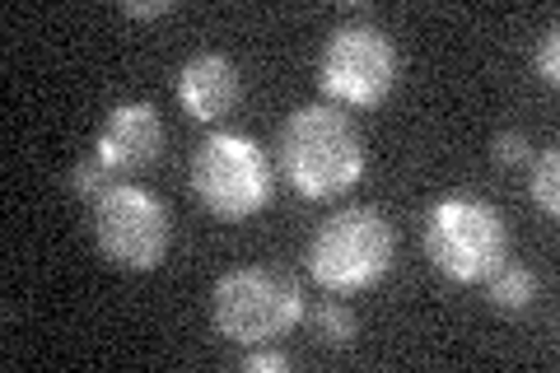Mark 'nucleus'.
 <instances>
[{"mask_svg":"<svg viewBox=\"0 0 560 373\" xmlns=\"http://www.w3.org/2000/svg\"><path fill=\"white\" fill-rule=\"evenodd\" d=\"M276 150H280V177L304 201L341 197L346 187H355L364 177V140L355 121L327 108V103H308V108L290 113Z\"/></svg>","mask_w":560,"mask_h":373,"instance_id":"f257e3e1","label":"nucleus"},{"mask_svg":"<svg viewBox=\"0 0 560 373\" xmlns=\"http://www.w3.org/2000/svg\"><path fill=\"white\" fill-rule=\"evenodd\" d=\"M397 234L393 224L370 206L337 210L308 243V271L331 294H360L374 290L383 276L393 271Z\"/></svg>","mask_w":560,"mask_h":373,"instance_id":"f03ea898","label":"nucleus"},{"mask_svg":"<svg viewBox=\"0 0 560 373\" xmlns=\"http://www.w3.org/2000/svg\"><path fill=\"white\" fill-rule=\"evenodd\" d=\"M510 224L490 201L477 197H444L425 215V253L448 280L477 285L510 261Z\"/></svg>","mask_w":560,"mask_h":373,"instance_id":"7ed1b4c3","label":"nucleus"},{"mask_svg":"<svg viewBox=\"0 0 560 373\" xmlns=\"http://www.w3.org/2000/svg\"><path fill=\"white\" fill-rule=\"evenodd\" d=\"M210 317L224 341L234 346H267L276 336H290L304 317V294L290 276L267 271V266H238V271L215 280L210 294Z\"/></svg>","mask_w":560,"mask_h":373,"instance_id":"20e7f679","label":"nucleus"},{"mask_svg":"<svg viewBox=\"0 0 560 373\" xmlns=\"http://www.w3.org/2000/svg\"><path fill=\"white\" fill-rule=\"evenodd\" d=\"M191 191L215 220H253L276 191L271 159L253 136L215 131L191 159Z\"/></svg>","mask_w":560,"mask_h":373,"instance_id":"39448f33","label":"nucleus"},{"mask_svg":"<svg viewBox=\"0 0 560 373\" xmlns=\"http://www.w3.org/2000/svg\"><path fill=\"white\" fill-rule=\"evenodd\" d=\"M94 243L121 271H154L173 243L168 201H160L145 187L117 183L94 201Z\"/></svg>","mask_w":560,"mask_h":373,"instance_id":"423d86ee","label":"nucleus"},{"mask_svg":"<svg viewBox=\"0 0 560 373\" xmlns=\"http://www.w3.org/2000/svg\"><path fill=\"white\" fill-rule=\"evenodd\" d=\"M397 47L388 33L370 24H341L331 28L318 57V84L327 98L346 103V108H378L397 89Z\"/></svg>","mask_w":560,"mask_h":373,"instance_id":"0eeeda50","label":"nucleus"},{"mask_svg":"<svg viewBox=\"0 0 560 373\" xmlns=\"http://www.w3.org/2000/svg\"><path fill=\"white\" fill-rule=\"evenodd\" d=\"M164 150V117L154 103H117V108L103 117L94 154L113 168L117 183L145 173Z\"/></svg>","mask_w":560,"mask_h":373,"instance_id":"6e6552de","label":"nucleus"},{"mask_svg":"<svg viewBox=\"0 0 560 373\" xmlns=\"http://www.w3.org/2000/svg\"><path fill=\"white\" fill-rule=\"evenodd\" d=\"M238 94H243L238 66L224 57V51H197V57H187V66L178 70V103L187 108V117H197V121L230 117Z\"/></svg>","mask_w":560,"mask_h":373,"instance_id":"1a4fd4ad","label":"nucleus"},{"mask_svg":"<svg viewBox=\"0 0 560 373\" xmlns=\"http://www.w3.org/2000/svg\"><path fill=\"white\" fill-rule=\"evenodd\" d=\"M537 299V276L528 266H510L504 261L495 276H490V304L500 313H523Z\"/></svg>","mask_w":560,"mask_h":373,"instance_id":"9d476101","label":"nucleus"},{"mask_svg":"<svg viewBox=\"0 0 560 373\" xmlns=\"http://www.w3.org/2000/svg\"><path fill=\"white\" fill-rule=\"evenodd\" d=\"M113 187H117V177H113V168L103 164L98 154H84L80 164L70 168V191H75L80 201H90V206L103 197V191H113Z\"/></svg>","mask_w":560,"mask_h":373,"instance_id":"9b49d317","label":"nucleus"},{"mask_svg":"<svg viewBox=\"0 0 560 373\" xmlns=\"http://www.w3.org/2000/svg\"><path fill=\"white\" fill-rule=\"evenodd\" d=\"M533 201L547 210V215L560 210V154L556 150H547L533 164Z\"/></svg>","mask_w":560,"mask_h":373,"instance_id":"f8f14e48","label":"nucleus"},{"mask_svg":"<svg viewBox=\"0 0 560 373\" xmlns=\"http://www.w3.org/2000/svg\"><path fill=\"white\" fill-rule=\"evenodd\" d=\"M313 323H318V331H323L327 346H350V341H355V331H360L355 313H350L346 304H323Z\"/></svg>","mask_w":560,"mask_h":373,"instance_id":"ddd939ff","label":"nucleus"},{"mask_svg":"<svg viewBox=\"0 0 560 373\" xmlns=\"http://www.w3.org/2000/svg\"><path fill=\"white\" fill-rule=\"evenodd\" d=\"M490 154H495L500 168H518V164H528L533 159V145H528V136L523 131H500L495 145H490Z\"/></svg>","mask_w":560,"mask_h":373,"instance_id":"4468645a","label":"nucleus"},{"mask_svg":"<svg viewBox=\"0 0 560 373\" xmlns=\"http://www.w3.org/2000/svg\"><path fill=\"white\" fill-rule=\"evenodd\" d=\"M537 75L541 80H547V84H556L560 80V33L556 28H547V33H541V43H537Z\"/></svg>","mask_w":560,"mask_h":373,"instance_id":"2eb2a0df","label":"nucleus"},{"mask_svg":"<svg viewBox=\"0 0 560 373\" xmlns=\"http://www.w3.org/2000/svg\"><path fill=\"white\" fill-rule=\"evenodd\" d=\"M290 369V354L285 350H253L243 360V373H285Z\"/></svg>","mask_w":560,"mask_h":373,"instance_id":"dca6fc26","label":"nucleus"},{"mask_svg":"<svg viewBox=\"0 0 560 373\" xmlns=\"http://www.w3.org/2000/svg\"><path fill=\"white\" fill-rule=\"evenodd\" d=\"M131 20H160V14H173V0H127Z\"/></svg>","mask_w":560,"mask_h":373,"instance_id":"f3484780","label":"nucleus"}]
</instances>
